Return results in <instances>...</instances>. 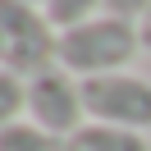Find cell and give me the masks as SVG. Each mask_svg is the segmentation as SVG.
<instances>
[{
	"mask_svg": "<svg viewBox=\"0 0 151 151\" xmlns=\"http://www.w3.org/2000/svg\"><path fill=\"white\" fill-rule=\"evenodd\" d=\"M137 50H142L137 23L114 19V14H96V19L60 32V69H69L73 78L124 73L137 60Z\"/></svg>",
	"mask_w": 151,
	"mask_h": 151,
	"instance_id": "cell-1",
	"label": "cell"
},
{
	"mask_svg": "<svg viewBox=\"0 0 151 151\" xmlns=\"http://www.w3.org/2000/svg\"><path fill=\"white\" fill-rule=\"evenodd\" d=\"M60 64V32L32 0H0V69L37 78Z\"/></svg>",
	"mask_w": 151,
	"mask_h": 151,
	"instance_id": "cell-2",
	"label": "cell"
},
{
	"mask_svg": "<svg viewBox=\"0 0 151 151\" xmlns=\"http://www.w3.org/2000/svg\"><path fill=\"white\" fill-rule=\"evenodd\" d=\"M83 105L92 124L147 133L151 128V78L142 73H105V78H83Z\"/></svg>",
	"mask_w": 151,
	"mask_h": 151,
	"instance_id": "cell-3",
	"label": "cell"
},
{
	"mask_svg": "<svg viewBox=\"0 0 151 151\" xmlns=\"http://www.w3.org/2000/svg\"><path fill=\"white\" fill-rule=\"evenodd\" d=\"M28 119L37 128L55 133V137H73L87 124L83 105V78H73L69 69H46V73L28 78Z\"/></svg>",
	"mask_w": 151,
	"mask_h": 151,
	"instance_id": "cell-4",
	"label": "cell"
},
{
	"mask_svg": "<svg viewBox=\"0 0 151 151\" xmlns=\"http://www.w3.org/2000/svg\"><path fill=\"white\" fill-rule=\"evenodd\" d=\"M69 151H151L147 133H128V128H110V124H92L69 137Z\"/></svg>",
	"mask_w": 151,
	"mask_h": 151,
	"instance_id": "cell-5",
	"label": "cell"
},
{
	"mask_svg": "<svg viewBox=\"0 0 151 151\" xmlns=\"http://www.w3.org/2000/svg\"><path fill=\"white\" fill-rule=\"evenodd\" d=\"M0 151H69V137H55L32 119H19L0 133Z\"/></svg>",
	"mask_w": 151,
	"mask_h": 151,
	"instance_id": "cell-6",
	"label": "cell"
},
{
	"mask_svg": "<svg viewBox=\"0 0 151 151\" xmlns=\"http://www.w3.org/2000/svg\"><path fill=\"white\" fill-rule=\"evenodd\" d=\"M41 9H46V19L55 23V32H64V28H78V23L96 19V14L105 9V0H46Z\"/></svg>",
	"mask_w": 151,
	"mask_h": 151,
	"instance_id": "cell-7",
	"label": "cell"
},
{
	"mask_svg": "<svg viewBox=\"0 0 151 151\" xmlns=\"http://www.w3.org/2000/svg\"><path fill=\"white\" fill-rule=\"evenodd\" d=\"M23 110H28V78L0 69V133L9 128V124H19Z\"/></svg>",
	"mask_w": 151,
	"mask_h": 151,
	"instance_id": "cell-8",
	"label": "cell"
},
{
	"mask_svg": "<svg viewBox=\"0 0 151 151\" xmlns=\"http://www.w3.org/2000/svg\"><path fill=\"white\" fill-rule=\"evenodd\" d=\"M147 9H151V0H105V14H114V19H128V23H137Z\"/></svg>",
	"mask_w": 151,
	"mask_h": 151,
	"instance_id": "cell-9",
	"label": "cell"
},
{
	"mask_svg": "<svg viewBox=\"0 0 151 151\" xmlns=\"http://www.w3.org/2000/svg\"><path fill=\"white\" fill-rule=\"evenodd\" d=\"M137 37H142V50H151V9L137 19Z\"/></svg>",
	"mask_w": 151,
	"mask_h": 151,
	"instance_id": "cell-10",
	"label": "cell"
},
{
	"mask_svg": "<svg viewBox=\"0 0 151 151\" xmlns=\"http://www.w3.org/2000/svg\"><path fill=\"white\" fill-rule=\"evenodd\" d=\"M32 5H46V0H32Z\"/></svg>",
	"mask_w": 151,
	"mask_h": 151,
	"instance_id": "cell-11",
	"label": "cell"
}]
</instances>
